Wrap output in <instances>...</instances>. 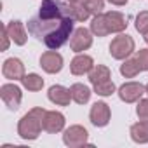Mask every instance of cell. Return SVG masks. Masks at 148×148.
<instances>
[{
  "label": "cell",
  "instance_id": "ac0fdd59",
  "mask_svg": "<svg viewBox=\"0 0 148 148\" xmlns=\"http://www.w3.org/2000/svg\"><path fill=\"white\" fill-rule=\"evenodd\" d=\"M110 79H112V71L105 64H94V68L89 71V82L92 86H96L99 82H105V80H110Z\"/></svg>",
  "mask_w": 148,
  "mask_h": 148
},
{
  "label": "cell",
  "instance_id": "44dd1931",
  "mask_svg": "<svg viewBox=\"0 0 148 148\" xmlns=\"http://www.w3.org/2000/svg\"><path fill=\"white\" fill-rule=\"evenodd\" d=\"M91 32L96 37H106L108 35V28H106V21H105V12L96 14L91 21Z\"/></svg>",
  "mask_w": 148,
  "mask_h": 148
},
{
  "label": "cell",
  "instance_id": "8fae6325",
  "mask_svg": "<svg viewBox=\"0 0 148 148\" xmlns=\"http://www.w3.org/2000/svg\"><path fill=\"white\" fill-rule=\"evenodd\" d=\"M44 131L45 132H51V134H56V132H61L64 129V124H66V119L61 112H45L44 115Z\"/></svg>",
  "mask_w": 148,
  "mask_h": 148
},
{
  "label": "cell",
  "instance_id": "7a4b0ae2",
  "mask_svg": "<svg viewBox=\"0 0 148 148\" xmlns=\"http://www.w3.org/2000/svg\"><path fill=\"white\" fill-rule=\"evenodd\" d=\"M44 115H45V110L42 106H35L28 113H25L21 117V120L18 122V136L25 141L37 139L44 129V124H42Z\"/></svg>",
  "mask_w": 148,
  "mask_h": 148
},
{
  "label": "cell",
  "instance_id": "7c38bea8",
  "mask_svg": "<svg viewBox=\"0 0 148 148\" xmlns=\"http://www.w3.org/2000/svg\"><path fill=\"white\" fill-rule=\"evenodd\" d=\"M94 68V59L87 54H77L75 58L71 59L70 63V71L73 73V75H86V73H89L91 70Z\"/></svg>",
  "mask_w": 148,
  "mask_h": 148
},
{
  "label": "cell",
  "instance_id": "9a60e30c",
  "mask_svg": "<svg viewBox=\"0 0 148 148\" xmlns=\"http://www.w3.org/2000/svg\"><path fill=\"white\" fill-rule=\"evenodd\" d=\"M7 26V33L11 37V40L16 44V45H25L26 40H28V33H26V28L21 21H11L5 25Z\"/></svg>",
  "mask_w": 148,
  "mask_h": 148
},
{
  "label": "cell",
  "instance_id": "ffe728a7",
  "mask_svg": "<svg viewBox=\"0 0 148 148\" xmlns=\"http://www.w3.org/2000/svg\"><path fill=\"white\" fill-rule=\"evenodd\" d=\"M139 71L141 70H139V64H138L136 58H127L120 64V73H122V77H125V79H134Z\"/></svg>",
  "mask_w": 148,
  "mask_h": 148
},
{
  "label": "cell",
  "instance_id": "30bf717a",
  "mask_svg": "<svg viewBox=\"0 0 148 148\" xmlns=\"http://www.w3.org/2000/svg\"><path fill=\"white\" fill-rule=\"evenodd\" d=\"M40 66L45 73H59L63 70V56L56 51H45L40 56Z\"/></svg>",
  "mask_w": 148,
  "mask_h": 148
},
{
  "label": "cell",
  "instance_id": "8992f818",
  "mask_svg": "<svg viewBox=\"0 0 148 148\" xmlns=\"http://www.w3.org/2000/svg\"><path fill=\"white\" fill-rule=\"evenodd\" d=\"M0 98L11 112H16L23 101V92L16 84H4L0 87Z\"/></svg>",
  "mask_w": 148,
  "mask_h": 148
},
{
  "label": "cell",
  "instance_id": "f1b7e54d",
  "mask_svg": "<svg viewBox=\"0 0 148 148\" xmlns=\"http://www.w3.org/2000/svg\"><path fill=\"white\" fill-rule=\"evenodd\" d=\"M145 42H146V44H148V33H146V35H145Z\"/></svg>",
  "mask_w": 148,
  "mask_h": 148
},
{
  "label": "cell",
  "instance_id": "5bb4252c",
  "mask_svg": "<svg viewBox=\"0 0 148 148\" xmlns=\"http://www.w3.org/2000/svg\"><path fill=\"white\" fill-rule=\"evenodd\" d=\"M47 98L51 103H54L58 106H68L71 101V92H70V89H66L63 86H52L47 91Z\"/></svg>",
  "mask_w": 148,
  "mask_h": 148
},
{
  "label": "cell",
  "instance_id": "603a6c76",
  "mask_svg": "<svg viewBox=\"0 0 148 148\" xmlns=\"http://www.w3.org/2000/svg\"><path fill=\"white\" fill-rule=\"evenodd\" d=\"M82 4L92 16L101 14L105 9V0H82Z\"/></svg>",
  "mask_w": 148,
  "mask_h": 148
},
{
  "label": "cell",
  "instance_id": "2e32d148",
  "mask_svg": "<svg viewBox=\"0 0 148 148\" xmlns=\"http://www.w3.org/2000/svg\"><path fill=\"white\" fill-rule=\"evenodd\" d=\"M131 139L138 145L148 143V120H139L131 125Z\"/></svg>",
  "mask_w": 148,
  "mask_h": 148
},
{
  "label": "cell",
  "instance_id": "4316f807",
  "mask_svg": "<svg viewBox=\"0 0 148 148\" xmlns=\"http://www.w3.org/2000/svg\"><path fill=\"white\" fill-rule=\"evenodd\" d=\"M9 33H7V26H2V51H7L9 49Z\"/></svg>",
  "mask_w": 148,
  "mask_h": 148
},
{
  "label": "cell",
  "instance_id": "ba28073f",
  "mask_svg": "<svg viewBox=\"0 0 148 148\" xmlns=\"http://www.w3.org/2000/svg\"><path fill=\"white\" fill-rule=\"evenodd\" d=\"M145 92H146V89L139 82H125L119 87V98L124 103H136L141 99V96Z\"/></svg>",
  "mask_w": 148,
  "mask_h": 148
},
{
  "label": "cell",
  "instance_id": "6da1fadb",
  "mask_svg": "<svg viewBox=\"0 0 148 148\" xmlns=\"http://www.w3.org/2000/svg\"><path fill=\"white\" fill-rule=\"evenodd\" d=\"M71 4L63 0H42L38 14L28 21V33L38 42H44L49 49L58 51L68 42L73 30Z\"/></svg>",
  "mask_w": 148,
  "mask_h": 148
},
{
  "label": "cell",
  "instance_id": "83f0119b",
  "mask_svg": "<svg viewBox=\"0 0 148 148\" xmlns=\"http://www.w3.org/2000/svg\"><path fill=\"white\" fill-rule=\"evenodd\" d=\"M108 2H110L112 5H125L127 0H108Z\"/></svg>",
  "mask_w": 148,
  "mask_h": 148
},
{
  "label": "cell",
  "instance_id": "3957f363",
  "mask_svg": "<svg viewBox=\"0 0 148 148\" xmlns=\"http://www.w3.org/2000/svg\"><path fill=\"white\" fill-rule=\"evenodd\" d=\"M134 38L131 35H124L120 33L119 37H115L110 44V56L113 59H127L132 52H134Z\"/></svg>",
  "mask_w": 148,
  "mask_h": 148
},
{
  "label": "cell",
  "instance_id": "5b68a950",
  "mask_svg": "<svg viewBox=\"0 0 148 148\" xmlns=\"http://www.w3.org/2000/svg\"><path fill=\"white\" fill-rule=\"evenodd\" d=\"M91 45H92V32L91 30L80 26V28H77L75 32L71 33V37H70V49L73 52H77V54L84 52Z\"/></svg>",
  "mask_w": 148,
  "mask_h": 148
},
{
  "label": "cell",
  "instance_id": "4dcf8cb0",
  "mask_svg": "<svg viewBox=\"0 0 148 148\" xmlns=\"http://www.w3.org/2000/svg\"><path fill=\"white\" fill-rule=\"evenodd\" d=\"M145 89H146V94H148V84H146V86H145Z\"/></svg>",
  "mask_w": 148,
  "mask_h": 148
},
{
  "label": "cell",
  "instance_id": "d4e9b609",
  "mask_svg": "<svg viewBox=\"0 0 148 148\" xmlns=\"http://www.w3.org/2000/svg\"><path fill=\"white\" fill-rule=\"evenodd\" d=\"M134 58H136V61H138V64H139V70H141V71H148V49H139V51H136Z\"/></svg>",
  "mask_w": 148,
  "mask_h": 148
},
{
  "label": "cell",
  "instance_id": "484cf974",
  "mask_svg": "<svg viewBox=\"0 0 148 148\" xmlns=\"http://www.w3.org/2000/svg\"><path fill=\"white\" fill-rule=\"evenodd\" d=\"M136 115L141 120H148V99H139L136 106Z\"/></svg>",
  "mask_w": 148,
  "mask_h": 148
},
{
  "label": "cell",
  "instance_id": "e0dca14e",
  "mask_svg": "<svg viewBox=\"0 0 148 148\" xmlns=\"http://www.w3.org/2000/svg\"><path fill=\"white\" fill-rule=\"evenodd\" d=\"M70 92H71V99L75 101L77 105H86V103H89V99H91V89L87 87V86H84V84H73L71 87H70Z\"/></svg>",
  "mask_w": 148,
  "mask_h": 148
},
{
  "label": "cell",
  "instance_id": "52a82bcc",
  "mask_svg": "<svg viewBox=\"0 0 148 148\" xmlns=\"http://www.w3.org/2000/svg\"><path fill=\"white\" fill-rule=\"evenodd\" d=\"M112 119V112H110V106L105 103V101H96L92 106H91V112H89V120L92 125L96 127H105L108 125Z\"/></svg>",
  "mask_w": 148,
  "mask_h": 148
},
{
  "label": "cell",
  "instance_id": "f546056e",
  "mask_svg": "<svg viewBox=\"0 0 148 148\" xmlns=\"http://www.w3.org/2000/svg\"><path fill=\"white\" fill-rule=\"evenodd\" d=\"M66 2H79V0H66Z\"/></svg>",
  "mask_w": 148,
  "mask_h": 148
},
{
  "label": "cell",
  "instance_id": "d6986e66",
  "mask_svg": "<svg viewBox=\"0 0 148 148\" xmlns=\"http://www.w3.org/2000/svg\"><path fill=\"white\" fill-rule=\"evenodd\" d=\"M21 84L25 89L32 91V92H37V91H42L44 87V79L40 75H37V73H28V75H25L21 79Z\"/></svg>",
  "mask_w": 148,
  "mask_h": 148
},
{
  "label": "cell",
  "instance_id": "cb8c5ba5",
  "mask_svg": "<svg viewBox=\"0 0 148 148\" xmlns=\"http://www.w3.org/2000/svg\"><path fill=\"white\" fill-rule=\"evenodd\" d=\"M134 26H136V30H138L141 35H146V33H148V11H141V12L136 16Z\"/></svg>",
  "mask_w": 148,
  "mask_h": 148
},
{
  "label": "cell",
  "instance_id": "4fadbf2b",
  "mask_svg": "<svg viewBox=\"0 0 148 148\" xmlns=\"http://www.w3.org/2000/svg\"><path fill=\"white\" fill-rule=\"evenodd\" d=\"M105 21H106L108 33H122L127 28V18L119 11L105 12Z\"/></svg>",
  "mask_w": 148,
  "mask_h": 148
},
{
  "label": "cell",
  "instance_id": "7402d4cb",
  "mask_svg": "<svg viewBox=\"0 0 148 148\" xmlns=\"http://www.w3.org/2000/svg\"><path fill=\"white\" fill-rule=\"evenodd\" d=\"M92 87H94V92H96L98 96H103V98H106V96H112V94L117 91V87H115V84H113L112 80L99 82V84H96V86H92Z\"/></svg>",
  "mask_w": 148,
  "mask_h": 148
},
{
  "label": "cell",
  "instance_id": "277c9868",
  "mask_svg": "<svg viewBox=\"0 0 148 148\" xmlns=\"http://www.w3.org/2000/svg\"><path fill=\"white\" fill-rule=\"evenodd\" d=\"M87 139H89V132L84 125H70L68 129H64L63 132V143L70 148H79V146H84L87 145Z\"/></svg>",
  "mask_w": 148,
  "mask_h": 148
},
{
  "label": "cell",
  "instance_id": "9c48e42d",
  "mask_svg": "<svg viewBox=\"0 0 148 148\" xmlns=\"http://www.w3.org/2000/svg\"><path fill=\"white\" fill-rule=\"evenodd\" d=\"M2 75L7 80H21L26 73H25V64L18 58H7L2 64Z\"/></svg>",
  "mask_w": 148,
  "mask_h": 148
}]
</instances>
